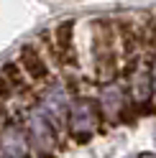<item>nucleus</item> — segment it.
<instances>
[{
	"mask_svg": "<svg viewBox=\"0 0 156 158\" xmlns=\"http://www.w3.org/2000/svg\"><path fill=\"white\" fill-rule=\"evenodd\" d=\"M90 51H92V69L97 82H118L120 77V54H118V38H115L113 18L102 15L92 21V36H90Z\"/></svg>",
	"mask_w": 156,
	"mask_h": 158,
	"instance_id": "1",
	"label": "nucleus"
},
{
	"mask_svg": "<svg viewBox=\"0 0 156 158\" xmlns=\"http://www.w3.org/2000/svg\"><path fill=\"white\" fill-rule=\"evenodd\" d=\"M69 105H72V94L67 92V87L59 77H54L49 84L41 87L38 92V110L46 115V120L54 125L56 135H62L69 123Z\"/></svg>",
	"mask_w": 156,
	"mask_h": 158,
	"instance_id": "2",
	"label": "nucleus"
},
{
	"mask_svg": "<svg viewBox=\"0 0 156 158\" xmlns=\"http://www.w3.org/2000/svg\"><path fill=\"white\" fill-rule=\"evenodd\" d=\"M100 120H102V110L97 105V100H90V97H74L72 100L67 127H72L77 140H87L97 130Z\"/></svg>",
	"mask_w": 156,
	"mask_h": 158,
	"instance_id": "3",
	"label": "nucleus"
},
{
	"mask_svg": "<svg viewBox=\"0 0 156 158\" xmlns=\"http://www.w3.org/2000/svg\"><path fill=\"white\" fill-rule=\"evenodd\" d=\"M23 130H26V138H28V145H31L36 153H51L56 148V130H54V125L46 120V115L38 110V105L26 110Z\"/></svg>",
	"mask_w": 156,
	"mask_h": 158,
	"instance_id": "4",
	"label": "nucleus"
},
{
	"mask_svg": "<svg viewBox=\"0 0 156 158\" xmlns=\"http://www.w3.org/2000/svg\"><path fill=\"white\" fill-rule=\"evenodd\" d=\"M51 41L59 54V72H80V54L74 44V21L64 18L51 28Z\"/></svg>",
	"mask_w": 156,
	"mask_h": 158,
	"instance_id": "5",
	"label": "nucleus"
},
{
	"mask_svg": "<svg viewBox=\"0 0 156 158\" xmlns=\"http://www.w3.org/2000/svg\"><path fill=\"white\" fill-rule=\"evenodd\" d=\"M15 61L21 64V69L26 72V77L31 79V84L36 87V89H38V87H44V84H49L54 79V69H51V64H49V59H46V54L41 51V46H38V44L21 46Z\"/></svg>",
	"mask_w": 156,
	"mask_h": 158,
	"instance_id": "6",
	"label": "nucleus"
},
{
	"mask_svg": "<svg viewBox=\"0 0 156 158\" xmlns=\"http://www.w3.org/2000/svg\"><path fill=\"white\" fill-rule=\"evenodd\" d=\"M136 33H138L141 59L146 66H151L156 61V13L154 10H143L136 18Z\"/></svg>",
	"mask_w": 156,
	"mask_h": 158,
	"instance_id": "7",
	"label": "nucleus"
},
{
	"mask_svg": "<svg viewBox=\"0 0 156 158\" xmlns=\"http://www.w3.org/2000/svg\"><path fill=\"white\" fill-rule=\"evenodd\" d=\"M28 138H26V130L23 125L18 123H11L0 130V151H3L5 158H26L28 156Z\"/></svg>",
	"mask_w": 156,
	"mask_h": 158,
	"instance_id": "8",
	"label": "nucleus"
},
{
	"mask_svg": "<svg viewBox=\"0 0 156 158\" xmlns=\"http://www.w3.org/2000/svg\"><path fill=\"white\" fill-rule=\"evenodd\" d=\"M0 74H3V77L8 79V84L13 87L15 100H28V97H33V94H36V87L31 84V79L26 77V72L21 69V64H18L15 59H11V61H5V64H3Z\"/></svg>",
	"mask_w": 156,
	"mask_h": 158,
	"instance_id": "9",
	"label": "nucleus"
},
{
	"mask_svg": "<svg viewBox=\"0 0 156 158\" xmlns=\"http://www.w3.org/2000/svg\"><path fill=\"white\" fill-rule=\"evenodd\" d=\"M128 82V89L133 94V100L136 102H149L151 97H154V89H151V72H149V66H146L143 61L133 69V74L125 79Z\"/></svg>",
	"mask_w": 156,
	"mask_h": 158,
	"instance_id": "10",
	"label": "nucleus"
},
{
	"mask_svg": "<svg viewBox=\"0 0 156 158\" xmlns=\"http://www.w3.org/2000/svg\"><path fill=\"white\" fill-rule=\"evenodd\" d=\"M97 105L102 107V112H120L123 105H125V89L123 84L118 82H110V84H102L100 94H97Z\"/></svg>",
	"mask_w": 156,
	"mask_h": 158,
	"instance_id": "11",
	"label": "nucleus"
},
{
	"mask_svg": "<svg viewBox=\"0 0 156 158\" xmlns=\"http://www.w3.org/2000/svg\"><path fill=\"white\" fill-rule=\"evenodd\" d=\"M0 100H3L5 105H11L13 100H15V92H13V87L8 84V79L0 74Z\"/></svg>",
	"mask_w": 156,
	"mask_h": 158,
	"instance_id": "12",
	"label": "nucleus"
},
{
	"mask_svg": "<svg viewBox=\"0 0 156 158\" xmlns=\"http://www.w3.org/2000/svg\"><path fill=\"white\" fill-rule=\"evenodd\" d=\"M8 115H11V110H8V105L0 100V123H5V120H8Z\"/></svg>",
	"mask_w": 156,
	"mask_h": 158,
	"instance_id": "13",
	"label": "nucleus"
},
{
	"mask_svg": "<svg viewBox=\"0 0 156 158\" xmlns=\"http://www.w3.org/2000/svg\"><path fill=\"white\" fill-rule=\"evenodd\" d=\"M149 72H151V89H154V94H156V61L149 66Z\"/></svg>",
	"mask_w": 156,
	"mask_h": 158,
	"instance_id": "14",
	"label": "nucleus"
},
{
	"mask_svg": "<svg viewBox=\"0 0 156 158\" xmlns=\"http://www.w3.org/2000/svg\"><path fill=\"white\" fill-rule=\"evenodd\" d=\"M0 158H5V156H3V151H0Z\"/></svg>",
	"mask_w": 156,
	"mask_h": 158,
	"instance_id": "15",
	"label": "nucleus"
}]
</instances>
